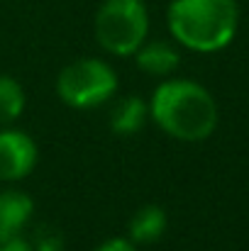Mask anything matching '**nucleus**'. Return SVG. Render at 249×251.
<instances>
[{"mask_svg":"<svg viewBox=\"0 0 249 251\" xmlns=\"http://www.w3.org/2000/svg\"><path fill=\"white\" fill-rule=\"evenodd\" d=\"M149 115L168 137L203 142L218 127V102L195 81L173 78L162 83L149 102Z\"/></svg>","mask_w":249,"mask_h":251,"instance_id":"nucleus-1","label":"nucleus"},{"mask_svg":"<svg viewBox=\"0 0 249 251\" xmlns=\"http://www.w3.org/2000/svg\"><path fill=\"white\" fill-rule=\"evenodd\" d=\"M166 20L178 44L210 54L235 39L240 10L235 0H173Z\"/></svg>","mask_w":249,"mask_h":251,"instance_id":"nucleus-2","label":"nucleus"},{"mask_svg":"<svg viewBox=\"0 0 249 251\" xmlns=\"http://www.w3.org/2000/svg\"><path fill=\"white\" fill-rule=\"evenodd\" d=\"M149 32V15L142 0H105L95 12V39L98 44L115 54H135Z\"/></svg>","mask_w":249,"mask_h":251,"instance_id":"nucleus-3","label":"nucleus"},{"mask_svg":"<svg viewBox=\"0 0 249 251\" xmlns=\"http://www.w3.org/2000/svg\"><path fill=\"white\" fill-rule=\"evenodd\" d=\"M115 90H117V76L100 59H79L69 64L56 78L59 98L76 110L103 105L115 95Z\"/></svg>","mask_w":249,"mask_h":251,"instance_id":"nucleus-4","label":"nucleus"},{"mask_svg":"<svg viewBox=\"0 0 249 251\" xmlns=\"http://www.w3.org/2000/svg\"><path fill=\"white\" fill-rule=\"evenodd\" d=\"M37 164V144L17 129L0 132V180L12 183L25 178Z\"/></svg>","mask_w":249,"mask_h":251,"instance_id":"nucleus-5","label":"nucleus"},{"mask_svg":"<svg viewBox=\"0 0 249 251\" xmlns=\"http://www.w3.org/2000/svg\"><path fill=\"white\" fill-rule=\"evenodd\" d=\"M34 202L22 190H2L0 193V239L20 234L22 227L32 220Z\"/></svg>","mask_w":249,"mask_h":251,"instance_id":"nucleus-6","label":"nucleus"},{"mask_svg":"<svg viewBox=\"0 0 249 251\" xmlns=\"http://www.w3.org/2000/svg\"><path fill=\"white\" fill-rule=\"evenodd\" d=\"M166 232V212L159 205H144L135 212L127 225V234L132 244H154Z\"/></svg>","mask_w":249,"mask_h":251,"instance_id":"nucleus-7","label":"nucleus"},{"mask_svg":"<svg viewBox=\"0 0 249 251\" xmlns=\"http://www.w3.org/2000/svg\"><path fill=\"white\" fill-rule=\"evenodd\" d=\"M137 66L149 76H168L178 66V51L168 42H149L142 44L137 51Z\"/></svg>","mask_w":249,"mask_h":251,"instance_id":"nucleus-8","label":"nucleus"},{"mask_svg":"<svg viewBox=\"0 0 249 251\" xmlns=\"http://www.w3.org/2000/svg\"><path fill=\"white\" fill-rule=\"evenodd\" d=\"M147 117H149V107L139 98H122L115 102L110 112V127L115 134H125V137L137 134L147 125Z\"/></svg>","mask_w":249,"mask_h":251,"instance_id":"nucleus-9","label":"nucleus"},{"mask_svg":"<svg viewBox=\"0 0 249 251\" xmlns=\"http://www.w3.org/2000/svg\"><path fill=\"white\" fill-rule=\"evenodd\" d=\"M25 110V90L10 76H0V125H12Z\"/></svg>","mask_w":249,"mask_h":251,"instance_id":"nucleus-10","label":"nucleus"},{"mask_svg":"<svg viewBox=\"0 0 249 251\" xmlns=\"http://www.w3.org/2000/svg\"><path fill=\"white\" fill-rule=\"evenodd\" d=\"M34 251H64V239L56 229L42 227L34 239Z\"/></svg>","mask_w":249,"mask_h":251,"instance_id":"nucleus-11","label":"nucleus"},{"mask_svg":"<svg viewBox=\"0 0 249 251\" xmlns=\"http://www.w3.org/2000/svg\"><path fill=\"white\" fill-rule=\"evenodd\" d=\"M0 251H34V244L25 239L22 234H12V237L0 239Z\"/></svg>","mask_w":249,"mask_h":251,"instance_id":"nucleus-12","label":"nucleus"},{"mask_svg":"<svg viewBox=\"0 0 249 251\" xmlns=\"http://www.w3.org/2000/svg\"><path fill=\"white\" fill-rule=\"evenodd\" d=\"M98 251H137V247L130 239H108L98 247Z\"/></svg>","mask_w":249,"mask_h":251,"instance_id":"nucleus-13","label":"nucleus"}]
</instances>
